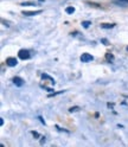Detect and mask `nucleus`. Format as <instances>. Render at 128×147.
<instances>
[{
  "instance_id": "f257e3e1",
  "label": "nucleus",
  "mask_w": 128,
  "mask_h": 147,
  "mask_svg": "<svg viewBox=\"0 0 128 147\" xmlns=\"http://www.w3.org/2000/svg\"><path fill=\"white\" fill-rule=\"evenodd\" d=\"M30 56H31V55H30V51H29V50L22 49V50H19V52H18V57H19L20 59H23V61L29 59Z\"/></svg>"
},
{
  "instance_id": "f03ea898",
  "label": "nucleus",
  "mask_w": 128,
  "mask_h": 147,
  "mask_svg": "<svg viewBox=\"0 0 128 147\" xmlns=\"http://www.w3.org/2000/svg\"><path fill=\"white\" fill-rule=\"evenodd\" d=\"M81 62L82 63H88V62H91V61H93L94 59V57L93 56H91V55L90 53H82V56H81Z\"/></svg>"
},
{
  "instance_id": "7ed1b4c3",
  "label": "nucleus",
  "mask_w": 128,
  "mask_h": 147,
  "mask_svg": "<svg viewBox=\"0 0 128 147\" xmlns=\"http://www.w3.org/2000/svg\"><path fill=\"white\" fill-rule=\"evenodd\" d=\"M17 64H18V59L15 57H8L6 59V65L8 67H15Z\"/></svg>"
},
{
  "instance_id": "20e7f679",
  "label": "nucleus",
  "mask_w": 128,
  "mask_h": 147,
  "mask_svg": "<svg viewBox=\"0 0 128 147\" xmlns=\"http://www.w3.org/2000/svg\"><path fill=\"white\" fill-rule=\"evenodd\" d=\"M112 3L116 6H121V7L128 6V0H112Z\"/></svg>"
},
{
  "instance_id": "39448f33",
  "label": "nucleus",
  "mask_w": 128,
  "mask_h": 147,
  "mask_svg": "<svg viewBox=\"0 0 128 147\" xmlns=\"http://www.w3.org/2000/svg\"><path fill=\"white\" fill-rule=\"evenodd\" d=\"M42 12H43L42 10H38V11H23V14L24 16H27V17H33V16L40 14Z\"/></svg>"
},
{
  "instance_id": "423d86ee",
  "label": "nucleus",
  "mask_w": 128,
  "mask_h": 147,
  "mask_svg": "<svg viewBox=\"0 0 128 147\" xmlns=\"http://www.w3.org/2000/svg\"><path fill=\"white\" fill-rule=\"evenodd\" d=\"M13 83H14L17 87H23V86H24V80H23L22 77L15 76V77H13Z\"/></svg>"
},
{
  "instance_id": "0eeeda50",
  "label": "nucleus",
  "mask_w": 128,
  "mask_h": 147,
  "mask_svg": "<svg viewBox=\"0 0 128 147\" xmlns=\"http://www.w3.org/2000/svg\"><path fill=\"white\" fill-rule=\"evenodd\" d=\"M100 26H101V29L108 30V29H113V27H115V24L114 23H102Z\"/></svg>"
},
{
  "instance_id": "6e6552de",
  "label": "nucleus",
  "mask_w": 128,
  "mask_h": 147,
  "mask_svg": "<svg viewBox=\"0 0 128 147\" xmlns=\"http://www.w3.org/2000/svg\"><path fill=\"white\" fill-rule=\"evenodd\" d=\"M42 78H43V80H46V81H49L51 84H55V80H53L52 77H50L49 75H46V74H42Z\"/></svg>"
},
{
  "instance_id": "1a4fd4ad",
  "label": "nucleus",
  "mask_w": 128,
  "mask_h": 147,
  "mask_svg": "<svg viewBox=\"0 0 128 147\" xmlns=\"http://www.w3.org/2000/svg\"><path fill=\"white\" fill-rule=\"evenodd\" d=\"M106 59H107L109 63H112V62L114 61V55L110 53V52H107V53H106Z\"/></svg>"
},
{
  "instance_id": "9d476101",
  "label": "nucleus",
  "mask_w": 128,
  "mask_h": 147,
  "mask_svg": "<svg viewBox=\"0 0 128 147\" xmlns=\"http://www.w3.org/2000/svg\"><path fill=\"white\" fill-rule=\"evenodd\" d=\"M65 12H67L68 14H72V13H75V7H71V6L67 7V8H65Z\"/></svg>"
},
{
  "instance_id": "9b49d317",
  "label": "nucleus",
  "mask_w": 128,
  "mask_h": 147,
  "mask_svg": "<svg viewBox=\"0 0 128 147\" xmlns=\"http://www.w3.org/2000/svg\"><path fill=\"white\" fill-rule=\"evenodd\" d=\"M20 6H36V3L32 1H26V3H22Z\"/></svg>"
},
{
  "instance_id": "f8f14e48",
  "label": "nucleus",
  "mask_w": 128,
  "mask_h": 147,
  "mask_svg": "<svg viewBox=\"0 0 128 147\" xmlns=\"http://www.w3.org/2000/svg\"><path fill=\"white\" fill-rule=\"evenodd\" d=\"M90 25H91V22H89V20H87V22H82V26H83L84 29H88Z\"/></svg>"
},
{
  "instance_id": "ddd939ff",
  "label": "nucleus",
  "mask_w": 128,
  "mask_h": 147,
  "mask_svg": "<svg viewBox=\"0 0 128 147\" xmlns=\"http://www.w3.org/2000/svg\"><path fill=\"white\" fill-rule=\"evenodd\" d=\"M81 108L79 107H71V108H69V112L70 113H75V112H78Z\"/></svg>"
},
{
  "instance_id": "4468645a",
  "label": "nucleus",
  "mask_w": 128,
  "mask_h": 147,
  "mask_svg": "<svg viewBox=\"0 0 128 147\" xmlns=\"http://www.w3.org/2000/svg\"><path fill=\"white\" fill-rule=\"evenodd\" d=\"M1 23H3L5 26H7V27H10V26H11V22H8V20H5V19H3V20H1Z\"/></svg>"
},
{
  "instance_id": "2eb2a0df",
  "label": "nucleus",
  "mask_w": 128,
  "mask_h": 147,
  "mask_svg": "<svg viewBox=\"0 0 128 147\" xmlns=\"http://www.w3.org/2000/svg\"><path fill=\"white\" fill-rule=\"evenodd\" d=\"M88 5H90V6H94V7H97V8H101V5L100 4H95V3H87Z\"/></svg>"
},
{
  "instance_id": "dca6fc26",
  "label": "nucleus",
  "mask_w": 128,
  "mask_h": 147,
  "mask_svg": "<svg viewBox=\"0 0 128 147\" xmlns=\"http://www.w3.org/2000/svg\"><path fill=\"white\" fill-rule=\"evenodd\" d=\"M62 93H64V90H62V91H57V93H52V94H49V97L56 96V95H58V94H62Z\"/></svg>"
},
{
  "instance_id": "f3484780",
  "label": "nucleus",
  "mask_w": 128,
  "mask_h": 147,
  "mask_svg": "<svg viewBox=\"0 0 128 147\" xmlns=\"http://www.w3.org/2000/svg\"><path fill=\"white\" fill-rule=\"evenodd\" d=\"M56 128L59 131V132H65V133H69V131H67V129H64V128H61V127H58V126H56Z\"/></svg>"
},
{
  "instance_id": "a211bd4d",
  "label": "nucleus",
  "mask_w": 128,
  "mask_h": 147,
  "mask_svg": "<svg viewBox=\"0 0 128 147\" xmlns=\"http://www.w3.org/2000/svg\"><path fill=\"white\" fill-rule=\"evenodd\" d=\"M31 134H32L34 138H39V134H38L37 132H34V131H32V132H31Z\"/></svg>"
},
{
  "instance_id": "6ab92c4d",
  "label": "nucleus",
  "mask_w": 128,
  "mask_h": 147,
  "mask_svg": "<svg viewBox=\"0 0 128 147\" xmlns=\"http://www.w3.org/2000/svg\"><path fill=\"white\" fill-rule=\"evenodd\" d=\"M101 42H102L104 45H109V42H108L107 39H104V38H103V39H101Z\"/></svg>"
},
{
  "instance_id": "aec40b11",
  "label": "nucleus",
  "mask_w": 128,
  "mask_h": 147,
  "mask_svg": "<svg viewBox=\"0 0 128 147\" xmlns=\"http://www.w3.org/2000/svg\"><path fill=\"white\" fill-rule=\"evenodd\" d=\"M45 139H46V138H45V136H42V138H40V144H42V145L45 142Z\"/></svg>"
},
{
  "instance_id": "412c9836",
  "label": "nucleus",
  "mask_w": 128,
  "mask_h": 147,
  "mask_svg": "<svg viewBox=\"0 0 128 147\" xmlns=\"http://www.w3.org/2000/svg\"><path fill=\"white\" fill-rule=\"evenodd\" d=\"M38 119H39V120H40V122H42V123H43V125H45V121H44V120H43V117H42V116H39V117H38Z\"/></svg>"
},
{
  "instance_id": "4be33fe9",
  "label": "nucleus",
  "mask_w": 128,
  "mask_h": 147,
  "mask_svg": "<svg viewBox=\"0 0 128 147\" xmlns=\"http://www.w3.org/2000/svg\"><path fill=\"white\" fill-rule=\"evenodd\" d=\"M107 106H108L109 108H113V107H114V103H108Z\"/></svg>"
},
{
  "instance_id": "5701e85b",
  "label": "nucleus",
  "mask_w": 128,
  "mask_h": 147,
  "mask_svg": "<svg viewBox=\"0 0 128 147\" xmlns=\"http://www.w3.org/2000/svg\"><path fill=\"white\" fill-rule=\"evenodd\" d=\"M0 125H1V126L4 125V119H3V117H1V119H0Z\"/></svg>"
},
{
  "instance_id": "b1692460",
  "label": "nucleus",
  "mask_w": 128,
  "mask_h": 147,
  "mask_svg": "<svg viewBox=\"0 0 128 147\" xmlns=\"http://www.w3.org/2000/svg\"><path fill=\"white\" fill-rule=\"evenodd\" d=\"M123 97H125V98H128V95H123Z\"/></svg>"
},
{
  "instance_id": "393cba45",
  "label": "nucleus",
  "mask_w": 128,
  "mask_h": 147,
  "mask_svg": "<svg viewBox=\"0 0 128 147\" xmlns=\"http://www.w3.org/2000/svg\"><path fill=\"white\" fill-rule=\"evenodd\" d=\"M39 1H44V0H39Z\"/></svg>"
}]
</instances>
